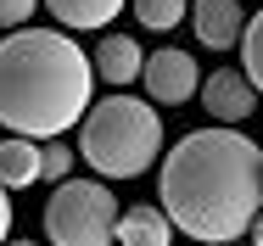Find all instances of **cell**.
<instances>
[{"mask_svg": "<svg viewBox=\"0 0 263 246\" xmlns=\"http://www.w3.org/2000/svg\"><path fill=\"white\" fill-rule=\"evenodd\" d=\"M179 17H185V0H135V23L152 28V34L179 28Z\"/></svg>", "mask_w": 263, "mask_h": 246, "instance_id": "12", "label": "cell"}, {"mask_svg": "<svg viewBox=\"0 0 263 246\" xmlns=\"http://www.w3.org/2000/svg\"><path fill=\"white\" fill-rule=\"evenodd\" d=\"M90 62H96V73H101L106 84H135L140 79V67H146V56H140V45H135V34H106L101 45L90 50Z\"/></svg>", "mask_w": 263, "mask_h": 246, "instance_id": "8", "label": "cell"}, {"mask_svg": "<svg viewBox=\"0 0 263 246\" xmlns=\"http://www.w3.org/2000/svg\"><path fill=\"white\" fill-rule=\"evenodd\" d=\"M6 235H11V201H6V185H0V246H6Z\"/></svg>", "mask_w": 263, "mask_h": 246, "instance_id": "16", "label": "cell"}, {"mask_svg": "<svg viewBox=\"0 0 263 246\" xmlns=\"http://www.w3.org/2000/svg\"><path fill=\"white\" fill-rule=\"evenodd\" d=\"M118 246H174V218H168V207H123V218H118Z\"/></svg>", "mask_w": 263, "mask_h": 246, "instance_id": "9", "label": "cell"}, {"mask_svg": "<svg viewBox=\"0 0 263 246\" xmlns=\"http://www.w3.org/2000/svg\"><path fill=\"white\" fill-rule=\"evenodd\" d=\"M230 246H235V241H230Z\"/></svg>", "mask_w": 263, "mask_h": 246, "instance_id": "19", "label": "cell"}, {"mask_svg": "<svg viewBox=\"0 0 263 246\" xmlns=\"http://www.w3.org/2000/svg\"><path fill=\"white\" fill-rule=\"evenodd\" d=\"M157 201L174 230L202 246L241 241L263 213V146L235 123H213L185 135L157 174Z\"/></svg>", "mask_w": 263, "mask_h": 246, "instance_id": "1", "label": "cell"}, {"mask_svg": "<svg viewBox=\"0 0 263 246\" xmlns=\"http://www.w3.org/2000/svg\"><path fill=\"white\" fill-rule=\"evenodd\" d=\"M62 28H106L129 0H45Z\"/></svg>", "mask_w": 263, "mask_h": 246, "instance_id": "11", "label": "cell"}, {"mask_svg": "<svg viewBox=\"0 0 263 246\" xmlns=\"http://www.w3.org/2000/svg\"><path fill=\"white\" fill-rule=\"evenodd\" d=\"M40 140L34 135H6L0 140V185L6 191H28V185H40Z\"/></svg>", "mask_w": 263, "mask_h": 246, "instance_id": "10", "label": "cell"}, {"mask_svg": "<svg viewBox=\"0 0 263 246\" xmlns=\"http://www.w3.org/2000/svg\"><path fill=\"white\" fill-rule=\"evenodd\" d=\"M34 6H40V0H0V28H23V23L34 17Z\"/></svg>", "mask_w": 263, "mask_h": 246, "instance_id": "15", "label": "cell"}, {"mask_svg": "<svg viewBox=\"0 0 263 246\" xmlns=\"http://www.w3.org/2000/svg\"><path fill=\"white\" fill-rule=\"evenodd\" d=\"M241 67H247V79L258 84V96H263V11L247 23V34H241Z\"/></svg>", "mask_w": 263, "mask_h": 246, "instance_id": "13", "label": "cell"}, {"mask_svg": "<svg viewBox=\"0 0 263 246\" xmlns=\"http://www.w3.org/2000/svg\"><path fill=\"white\" fill-rule=\"evenodd\" d=\"M96 62L56 28H11L0 40V123L11 135L56 140L90 112Z\"/></svg>", "mask_w": 263, "mask_h": 246, "instance_id": "2", "label": "cell"}, {"mask_svg": "<svg viewBox=\"0 0 263 246\" xmlns=\"http://www.w3.org/2000/svg\"><path fill=\"white\" fill-rule=\"evenodd\" d=\"M123 207L112 201L101 179H62L45 201V235L56 246H112Z\"/></svg>", "mask_w": 263, "mask_h": 246, "instance_id": "4", "label": "cell"}, {"mask_svg": "<svg viewBox=\"0 0 263 246\" xmlns=\"http://www.w3.org/2000/svg\"><path fill=\"white\" fill-rule=\"evenodd\" d=\"M6 246H40V241H6Z\"/></svg>", "mask_w": 263, "mask_h": 246, "instance_id": "18", "label": "cell"}, {"mask_svg": "<svg viewBox=\"0 0 263 246\" xmlns=\"http://www.w3.org/2000/svg\"><path fill=\"white\" fill-rule=\"evenodd\" d=\"M252 246H263V213H258V224H252Z\"/></svg>", "mask_w": 263, "mask_h": 246, "instance_id": "17", "label": "cell"}, {"mask_svg": "<svg viewBox=\"0 0 263 246\" xmlns=\"http://www.w3.org/2000/svg\"><path fill=\"white\" fill-rule=\"evenodd\" d=\"M202 106H208V118L241 129V123L252 118V106H258V84L247 79V67H241V73H235V67H218V73L202 79Z\"/></svg>", "mask_w": 263, "mask_h": 246, "instance_id": "6", "label": "cell"}, {"mask_svg": "<svg viewBox=\"0 0 263 246\" xmlns=\"http://www.w3.org/2000/svg\"><path fill=\"white\" fill-rule=\"evenodd\" d=\"M140 79H146V96L157 101V106H179V101L202 96V67L191 62V50H152L146 56V67H140Z\"/></svg>", "mask_w": 263, "mask_h": 246, "instance_id": "5", "label": "cell"}, {"mask_svg": "<svg viewBox=\"0 0 263 246\" xmlns=\"http://www.w3.org/2000/svg\"><path fill=\"white\" fill-rule=\"evenodd\" d=\"M191 17H196V40H202L208 50H230L241 34H247L241 0H196Z\"/></svg>", "mask_w": 263, "mask_h": 246, "instance_id": "7", "label": "cell"}, {"mask_svg": "<svg viewBox=\"0 0 263 246\" xmlns=\"http://www.w3.org/2000/svg\"><path fill=\"white\" fill-rule=\"evenodd\" d=\"M162 151V118L152 101L106 96L79 118V162H90L101 179H135Z\"/></svg>", "mask_w": 263, "mask_h": 246, "instance_id": "3", "label": "cell"}, {"mask_svg": "<svg viewBox=\"0 0 263 246\" xmlns=\"http://www.w3.org/2000/svg\"><path fill=\"white\" fill-rule=\"evenodd\" d=\"M40 157H45V162H40V179H51V185H62V179L73 174V162H79L73 151L62 146V135H56V140H45V146H40Z\"/></svg>", "mask_w": 263, "mask_h": 246, "instance_id": "14", "label": "cell"}]
</instances>
